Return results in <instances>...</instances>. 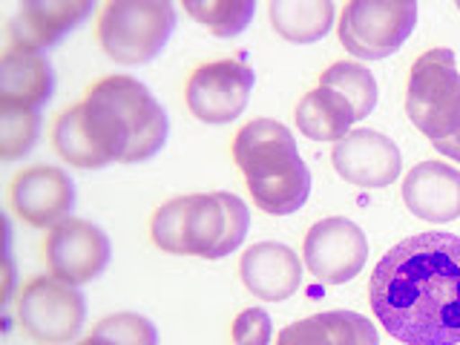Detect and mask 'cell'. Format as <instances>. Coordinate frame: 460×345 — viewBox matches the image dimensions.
Masks as SVG:
<instances>
[{
  "label": "cell",
  "instance_id": "1",
  "mask_svg": "<svg viewBox=\"0 0 460 345\" xmlns=\"http://www.w3.org/2000/svg\"><path fill=\"white\" fill-rule=\"evenodd\" d=\"M371 311L402 345H460V236L397 242L371 273Z\"/></svg>",
  "mask_w": 460,
  "mask_h": 345
},
{
  "label": "cell",
  "instance_id": "2",
  "mask_svg": "<svg viewBox=\"0 0 460 345\" xmlns=\"http://www.w3.org/2000/svg\"><path fill=\"white\" fill-rule=\"evenodd\" d=\"M170 121L155 95L133 75L101 78L81 104L64 110L52 127L61 158L81 170L138 164L164 147Z\"/></svg>",
  "mask_w": 460,
  "mask_h": 345
},
{
  "label": "cell",
  "instance_id": "3",
  "mask_svg": "<svg viewBox=\"0 0 460 345\" xmlns=\"http://www.w3.org/2000/svg\"><path fill=\"white\" fill-rule=\"evenodd\" d=\"M234 158L244 172L253 205L262 213L291 216L308 201L311 170L285 124L270 119L244 124L234 141Z\"/></svg>",
  "mask_w": 460,
  "mask_h": 345
},
{
  "label": "cell",
  "instance_id": "4",
  "mask_svg": "<svg viewBox=\"0 0 460 345\" xmlns=\"http://www.w3.org/2000/svg\"><path fill=\"white\" fill-rule=\"evenodd\" d=\"M251 210L236 193L179 196L155 210L150 236L164 253L222 259L248 236Z\"/></svg>",
  "mask_w": 460,
  "mask_h": 345
},
{
  "label": "cell",
  "instance_id": "5",
  "mask_svg": "<svg viewBox=\"0 0 460 345\" xmlns=\"http://www.w3.org/2000/svg\"><path fill=\"white\" fill-rule=\"evenodd\" d=\"M176 29V6L167 0H110L98 14V43L124 66L150 64Z\"/></svg>",
  "mask_w": 460,
  "mask_h": 345
},
{
  "label": "cell",
  "instance_id": "6",
  "mask_svg": "<svg viewBox=\"0 0 460 345\" xmlns=\"http://www.w3.org/2000/svg\"><path fill=\"white\" fill-rule=\"evenodd\" d=\"M406 112L431 144L460 129V72L452 49H429L414 61Z\"/></svg>",
  "mask_w": 460,
  "mask_h": 345
},
{
  "label": "cell",
  "instance_id": "7",
  "mask_svg": "<svg viewBox=\"0 0 460 345\" xmlns=\"http://www.w3.org/2000/svg\"><path fill=\"white\" fill-rule=\"evenodd\" d=\"M414 26V0H354L342 9L340 40L359 61H383L409 40Z\"/></svg>",
  "mask_w": 460,
  "mask_h": 345
},
{
  "label": "cell",
  "instance_id": "8",
  "mask_svg": "<svg viewBox=\"0 0 460 345\" xmlns=\"http://www.w3.org/2000/svg\"><path fill=\"white\" fill-rule=\"evenodd\" d=\"M18 320L32 340L43 345H66L81 334L86 302L78 288L55 277H35L21 291Z\"/></svg>",
  "mask_w": 460,
  "mask_h": 345
},
{
  "label": "cell",
  "instance_id": "9",
  "mask_svg": "<svg viewBox=\"0 0 460 345\" xmlns=\"http://www.w3.org/2000/svg\"><path fill=\"white\" fill-rule=\"evenodd\" d=\"M253 81V69L234 58L199 66L184 90L187 110L205 124H230L248 107Z\"/></svg>",
  "mask_w": 460,
  "mask_h": 345
},
{
  "label": "cell",
  "instance_id": "10",
  "mask_svg": "<svg viewBox=\"0 0 460 345\" xmlns=\"http://www.w3.org/2000/svg\"><path fill=\"white\" fill-rule=\"evenodd\" d=\"M112 256L110 236L93 222L64 219L49 227L47 236V265L55 279L72 288L98 279L107 270Z\"/></svg>",
  "mask_w": 460,
  "mask_h": 345
},
{
  "label": "cell",
  "instance_id": "11",
  "mask_svg": "<svg viewBox=\"0 0 460 345\" xmlns=\"http://www.w3.org/2000/svg\"><path fill=\"white\" fill-rule=\"evenodd\" d=\"M302 256H305L311 277L325 285H345L363 270L368 259V239L351 219L328 216L308 230Z\"/></svg>",
  "mask_w": 460,
  "mask_h": 345
},
{
  "label": "cell",
  "instance_id": "12",
  "mask_svg": "<svg viewBox=\"0 0 460 345\" xmlns=\"http://www.w3.org/2000/svg\"><path fill=\"white\" fill-rule=\"evenodd\" d=\"M331 162L340 179L354 187H388L402 170L400 147L377 129H351L334 144Z\"/></svg>",
  "mask_w": 460,
  "mask_h": 345
},
{
  "label": "cell",
  "instance_id": "13",
  "mask_svg": "<svg viewBox=\"0 0 460 345\" xmlns=\"http://www.w3.org/2000/svg\"><path fill=\"white\" fill-rule=\"evenodd\" d=\"M12 208L29 225L55 227L75 208V181L61 167H26L12 181Z\"/></svg>",
  "mask_w": 460,
  "mask_h": 345
},
{
  "label": "cell",
  "instance_id": "14",
  "mask_svg": "<svg viewBox=\"0 0 460 345\" xmlns=\"http://www.w3.org/2000/svg\"><path fill=\"white\" fill-rule=\"evenodd\" d=\"M90 14V0H26L9 21L12 49L43 55Z\"/></svg>",
  "mask_w": 460,
  "mask_h": 345
},
{
  "label": "cell",
  "instance_id": "15",
  "mask_svg": "<svg viewBox=\"0 0 460 345\" xmlns=\"http://www.w3.org/2000/svg\"><path fill=\"white\" fill-rule=\"evenodd\" d=\"M239 273L244 288L265 302L291 299L302 285L299 256L282 242H259L242 253Z\"/></svg>",
  "mask_w": 460,
  "mask_h": 345
},
{
  "label": "cell",
  "instance_id": "16",
  "mask_svg": "<svg viewBox=\"0 0 460 345\" xmlns=\"http://www.w3.org/2000/svg\"><path fill=\"white\" fill-rule=\"evenodd\" d=\"M402 201L417 219L455 222L460 216V170L446 162H420L402 181Z\"/></svg>",
  "mask_w": 460,
  "mask_h": 345
},
{
  "label": "cell",
  "instance_id": "17",
  "mask_svg": "<svg viewBox=\"0 0 460 345\" xmlns=\"http://www.w3.org/2000/svg\"><path fill=\"white\" fill-rule=\"evenodd\" d=\"M55 93V72L47 55L6 49L0 58V107L40 110Z\"/></svg>",
  "mask_w": 460,
  "mask_h": 345
},
{
  "label": "cell",
  "instance_id": "18",
  "mask_svg": "<svg viewBox=\"0 0 460 345\" xmlns=\"http://www.w3.org/2000/svg\"><path fill=\"white\" fill-rule=\"evenodd\" d=\"M277 345H380V337L363 314L323 311L285 325Z\"/></svg>",
  "mask_w": 460,
  "mask_h": 345
},
{
  "label": "cell",
  "instance_id": "19",
  "mask_svg": "<svg viewBox=\"0 0 460 345\" xmlns=\"http://www.w3.org/2000/svg\"><path fill=\"white\" fill-rule=\"evenodd\" d=\"M354 121L351 104L331 86H316L296 107V127L311 141H340L351 133Z\"/></svg>",
  "mask_w": 460,
  "mask_h": 345
},
{
  "label": "cell",
  "instance_id": "20",
  "mask_svg": "<svg viewBox=\"0 0 460 345\" xmlns=\"http://www.w3.org/2000/svg\"><path fill=\"white\" fill-rule=\"evenodd\" d=\"M270 23L291 43H314L334 23L331 0H270Z\"/></svg>",
  "mask_w": 460,
  "mask_h": 345
},
{
  "label": "cell",
  "instance_id": "21",
  "mask_svg": "<svg viewBox=\"0 0 460 345\" xmlns=\"http://www.w3.org/2000/svg\"><path fill=\"white\" fill-rule=\"evenodd\" d=\"M320 86H331V90H337L349 101L357 121H363L366 115H371L374 107H377V78H374L371 69L363 64H354V61L331 64L320 75Z\"/></svg>",
  "mask_w": 460,
  "mask_h": 345
},
{
  "label": "cell",
  "instance_id": "22",
  "mask_svg": "<svg viewBox=\"0 0 460 345\" xmlns=\"http://www.w3.org/2000/svg\"><path fill=\"white\" fill-rule=\"evenodd\" d=\"M184 12L208 26L216 38H236L248 29L256 4L253 0H205V4H184Z\"/></svg>",
  "mask_w": 460,
  "mask_h": 345
},
{
  "label": "cell",
  "instance_id": "23",
  "mask_svg": "<svg viewBox=\"0 0 460 345\" xmlns=\"http://www.w3.org/2000/svg\"><path fill=\"white\" fill-rule=\"evenodd\" d=\"M40 129L38 110L26 107H0V158L14 162L35 147Z\"/></svg>",
  "mask_w": 460,
  "mask_h": 345
},
{
  "label": "cell",
  "instance_id": "24",
  "mask_svg": "<svg viewBox=\"0 0 460 345\" xmlns=\"http://www.w3.org/2000/svg\"><path fill=\"white\" fill-rule=\"evenodd\" d=\"M95 337L107 340L112 345H158L155 325L141 314H112L107 320H101L93 331Z\"/></svg>",
  "mask_w": 460,
  "mask_h": 345
},
{
  "label": "cell",
  "instance_id": "25",
  "mask_svg": "<svg viewBox=\"0 0 460 345\" xmlns=\"http://www.w3.org/2000/svg\"><path fill=\"white\" fill-rule=\"evenodd\" d=\"M273 325L265 308H244L234 320V345H270Z\"/></svg>",
  "mask_w": 460,
  "mask_h": 345
},
{
  "label": "cell",
  "instance_id": "26",
  "mask_svg": "<svg viewBox=\"0 0 460 345\" xmlns=\"http://www.w3.org/2000/svg\"><path fill=\"white\" fill-rule=\"evenodd\" d=\"M438 153H443L446 158H452V162H460V129L452 136V138H443V141H435L431 144Z\"/></svg>",
  "mask_w": 460,
  "mask_h": 345
},
{
  "label": "cell",
  "instance_id": "27",
  "mask_svg": "<svg viewBox=\"0 0 460 345\" xmlns=\"http://www.w3.org/2000/svg\"><path fill=\"white\" fill-rule=\"evenodd\" d=\"M78 345H112V342H107V340H101V337H86V340H81Z\"/></svg>",
  "mask_w": 460,
  "mask_h": 345
},
{
  "label": "cell",
  "instance_id": "28",
  "mask_svg": "<svg viewBox=\"0 0 460 345\" xmlns=\"http://www.w3.org/2000/svg\"><path fill=\"white\" fill-rule=\"evenodd\" d=\"M457 9H460V4H457Z\"/></svg>",
  "mask_w": 460,
  "mask_h": 345
}]
</instances>
